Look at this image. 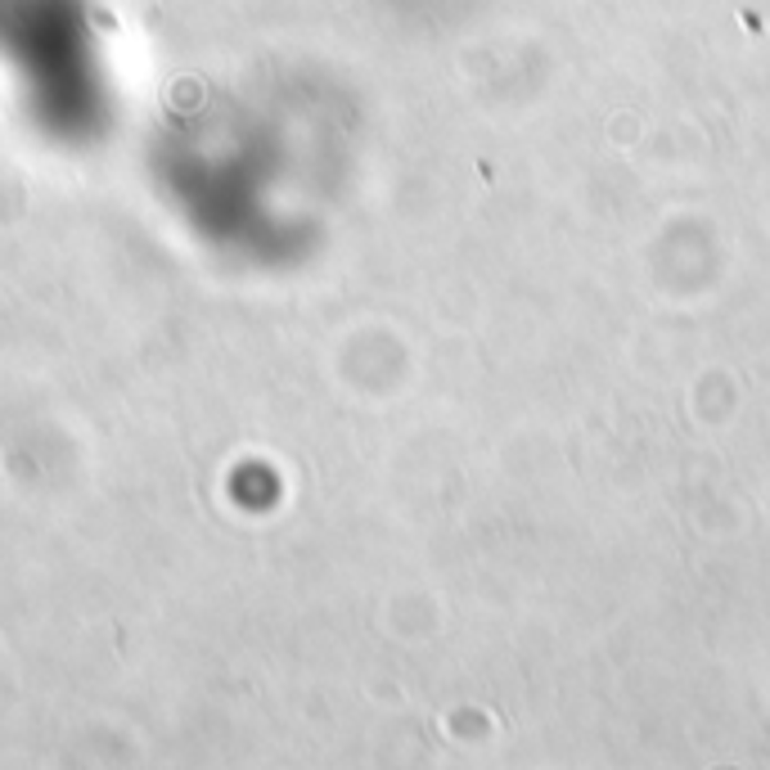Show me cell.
Returning a JSON list of instances; mask_svg holds the SVG:
<instances>
[{
    "mask_svg": "<svg viewBox=\"0 0 770 770\" xmlns=\"http://www.w3.org/2000/svg\"><path fill=\"white\" fill-rule=\"evenodd\" d=\"M0 59L59 117L100 104L104 68L86 0H0Z\"/></svg>",
    "mask_w": 770,
    "mask_h": 770,
    "instance_id": "1",
    "label": "cell"
}]
</instances>
